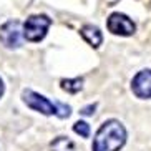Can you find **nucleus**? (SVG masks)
<instances>
[{"label": "nucleus", "instance_id": "obj_10", "mask_svg": "<svg viewBox=\"0 0 151 151\" xmlns=\"http://www.w3.org/2000/svg\"><path fill=\"white\" fill-rule=\"evenodd\" d=\"M73 131L76 134H80L81 138H88L90 136V124L86 121H76L73 124Z\"/></svg>", "mask_w": 151, "mask_h": 151}, {"label": "nucleus", "instance_id": "obj_5", "mask_svg": "<svg viewBox=\"0 0 151 151\" xmlns=\"http://www.w3.org/2000/svg\"><path fill=\"white\" fill-rule=\"evenodd\" d=\"M108 30L115 35L121 37H129L133 35L136 30V25L133 23V20L129 17H126L124 14H111L108 18Z\"/></svg>", "mask_w": 151, "mask_h": 151}, {"label": "nucleus", "instance_id": "obj_13", "mask_svg": "<svg viewBox=\"0 0 151 151\" xmlns=\"http://www.w3.org/2000/svg\"><path fill=\"white\" fill-rule=\"evenodd\" d=\"M108 2H111V4H115V2H116V0H108Z\"/></svg>", "mask_w": 151, "mask_h": 151}, {"label": "nucleus", "instance_id": "obj_4", "mask_svg": "<svg viewBox=\"0 0 151 151\" xmlns=\"http://www.w3.org/2000/svg\"><path fill=\"white\" fill-rule=\"evenodd\" d=\"M22 25L17 20H10L0 27V42L7 48H18L22 45Z\"/></svg>", "mask_w": 151, "mask_h": 151}, {"label": "nucleus", "instance_id": "obj_7", "mask_svg": "<svg viewBox=\"0 0 151 151\" xmlns=\"http://www.w3.org/2000/svg\"><path fill=\"white\" fill-rule=\"evenodd\" d=\"M80 33L85 40H86V43L90 47H93V48H98L103 42V35H101V32H100V28L93 27V25H85Z\"/></svg>", "mask_w": 151, "mask_h": 151}, {"label": "nucleus", "instance_id": "obj_11", "mask_svg": "<svg viewBox=\"0 0 151 151\" xmlns=\"http://www.w3.org/2000/svg\"><path fill=\"white\" fill-rule=\"evenodd\" d=\"M95 108H96V105H90V106H85L80 113H81V115H85V116H90V115H93V113H95Z\"/></svg>", "mask_w": 151, "mask_h": 151}, {"label": "nucleus", "instance_id": "obj_2", "mask_svg": "<svg viewBox=\"0 0 151 151\" xmlns=\"http://www.w3.org/2000/svg\"><path fill=\"white\" fill-rule=\"evenodd\" d=\"M23 98V103L27 105L28 108H32L33 111H38L42 115H47V116H58V118H68L71 113V108L68 105H63L60 101H50L48 98H45L43 95L40 93H35L32 90H25L22 93Z\"/></svg>", "mask_w": 151, "mask_h": 151}, {"label": "nucleus", "instance_id": "obj_1", "mask_svg": "<svg viewBox=\"0 0 151 151\" xmlns=\"http://www.w3.org/2000/svg\"><path fill=\"white\" fill-rule=\"evenodd\" d=\"M126 143V128L118 120H108L98 128L93 151H120Z\"/></svg>", "mask_w": 151, "mask_h": 151}, {"label": "nucleus", "instance_id": "obj_12", "mask_svg": "<svg viewBox=\"0 0 151 151\" xmlns=\"http://www.w3.org/2000/svg\"><path fill=\"white\" fill-rule=\"evenodd\" d=\"M4 90H5L4 81H2V78H0V98H2V95H4Z\"/></svg>", "mask_w": 151, "mask_h": 151}, {"label": "nucleus", "instance_id": "obj_9", "mask_svg": "<svg viewBox=\"0 0 151 151\" xmlns=\"http://www.w3.org/2000/svg\"><path fill=\"white\" fill-rule=\"evenodd\" d=\"M62 88L68 93H78L83 88V78H71V80H63Z\"/></svg>", "mask_w": 151, "mask_h": 151}, {"label": "nucleus", "instance_id": "obj_3", "mask_svg": "<svg viewBox=\"0 0 151 151\" xmlns=\"http://www.w3.org/2000/svg\"><path fill=\"white\" fill-rule=\"evenodd\" d=\"M52 20L47 15H32L23 23V37L28 42H40L45 38Z\"/></svg>", "mask_w": 151, "mask_h": 151}, {"label": "nucleus", "instance_id": "obj_8", "mask_svg": "<svg viewBox=\"0 0 151 151\" xmlns=\"http://www.w3.org/2000/svg\"><path fill=\"white\" fill-rule=\"evenodd\" d=\"M52 151H75V143L67 136H58L50 143Z\"/></svg>", "mask_w": 151, "mask_h": 151}, {"label": "nucleus", "instance_id": "obj_6", "mask_svg": "<svg viewBox=\"0 0 151 151\" xmlns=\"http://www.w3.org/2000/svg\"><path fill=\"white\" fill-rule=\"evenodd\" d=\"M131 90L138 98H151V70L139 71L131 81Z\"/></svg>", "mask_w": 151, "mask_h": 151}]
</instances>
